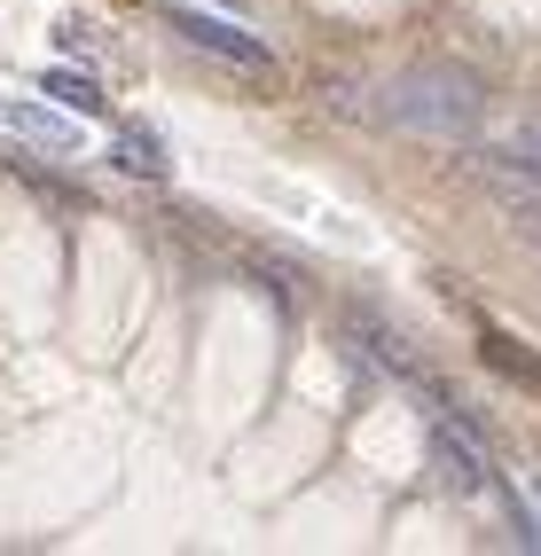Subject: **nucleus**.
I'll use <instances>...</instances> for the list:
<instances>
[{"label":"nucleus","mask_w":541,"mask_h":556,"mask_svg":"<svg viewBox=\"0 0 541 556\" xmlns=\"http://www.w3.org/2000/svg\"><path fill=\"white\" fill-rule=\"evenodd\" d=\"M431 455H440V478H448L455 494H479V486H487V455H479L455 424H431Z\"/></svg>","instance_id":"obj_4"},{"label":"nucleus","mask_w":541,"mask_h":556,"mask_svg":"<svg viewBox=\"0 0 541 556\" xmlns=\"http://www.w3.org/2000/svg\"><path fill=\"white\" fill-rule=\"evenodd\" d=\"M479 345H487V361H494V368H511L518 384H541V361H526V353H518V338H511V329H487Z\"/></svg>","instance_id":"obj_7"},{"label":"nucleus","mask_w":541,"mask_h":556,"mask_svg":"<svg viewBox=\"0 0 541 556\" xmlns=\"http://www.w3.org/2000/svg\"><path fill=\"white\" fill-rule=\"evenodd\" d=\"M511 157H518V165H526V173L541 180V118H533V126H518V141H511Z\"/></svg>","instance_id":"obj_8"},{"label":"nucleus","mask_w":541,"mask_h":556,"mask_svg":"<svg viewBox=\"0 0 541 556\" xmlns=\"http://www.w3.org/2000/svg\"><path fill=\"white\" fill-rule=\"evenodd\" d=\"M479 79L463 63H424V71H401L385 87V118L408 126V134H471L479 126Z\"/></svg>","instance_id":"obj_1"},{"label":"nucleus","mask_w":541,"mask_h":556,"mask_svg":"<svg viewBox=\"0 0 541 556\" xmlns=\"http://www.w3.org/2000/svg\"><path fill=\"white\" fill-rule=\"evenodd\" d=\"M533 502H541V478H533Z\"/></svg>","instance_id":"obj_9"},{"label":"nucleus","mask_w":541,"mask_h":556,"mask_svg":"<svg viewBox=\"0 0 541 556\" xmlns=\"http://www.w3.org/2000/svg\"><path fill=\"white\" fill-rule=\"evenodd\" d=\"M0 134H24V141H40V150H55V157L79 150V126H71L63 110H48V102H24V94H0Z\"/></svg>","instance_id":"obj_3"},{"label":"nucleus","mask_w":541,"mask_h":556,"mask_svg":"<svg viewBox=\"0 0 541 556\" xmlns=\"http://www.w3.org/2000/svg\"><path fill=\"white\" fill-rule=\"evenodd\" d=\"M165 24H173V40H189L197 55H221V63H236V71H275L267 40H251V31H236V24H221V16H204V9H173Z\"/></svg>","instance_id":"obj_2"},{"label":"nucleus","mask_w":541,"mask_h":556,"mask_svg":"<svg viewBox=\"0 0 541 556\" xmlns=\"http://www.w3.org/2000/svg\"><path fill=\"white\" fill-rule=\"evenodd\" d=\"M111 165H118V173H134V180H165V173H173L165 141H158L150 126H118V141H111Z\"/></svg>","instance_id":"obj_5"},{"label":"nucleus","mask_w":541,"mask_h":556,"mask_svg":"<svg viewBox=\"0 0 541 556\" xmlns=\"http://www.w3.org/2000/svg\"><path fill=\"white\" fill-rule=\"evenodd\" d=\"M40 94H55L63 110H79V118H87V110H102V87L87 79V71H48V79H40Z\"/></svg>","instance_id":"obj_6"}]
</instances>
